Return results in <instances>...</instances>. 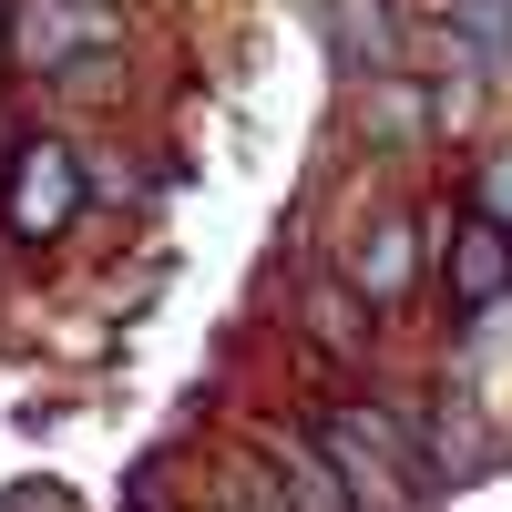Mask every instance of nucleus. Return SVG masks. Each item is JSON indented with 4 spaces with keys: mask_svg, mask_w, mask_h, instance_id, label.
I'll use <instances>...</instances> for the list:
<instances>
[{
    "mask_svg": "<svg viewBox=\"0 0 512 512\" xmlns=\"http://www.w3.org/2000/svg\"><path fill=\"white\" fill-rule=\"evenodd\" d=\"M328 52H338V72H390L400 11L390 0H328Z\"/></svg>",
    "mask_w": 512,
    "mask_h": 512,
    "instance_id": "0eeeda50",
    "label": "nucleus"
},
{
    "mask_svg": "<svg viewBox=\"0 0 512 512\" xmlns=\"http://www.w3.org/2000/svg\"><path fill=\"white\" fill-rule=\"evenodd\" d=\"M441 287H451V308L461 318H502L512 308V236L492 226V216H461L451 226V256H441Z\"/></svg>",
    "mask_w": 512,
    "mask_h": 512,
    "instance_id": "20e7f679",
    "label": "nucleus"
},
{
    "mask_svg": "<svg viewBox=\"0 0 512 512\" xmlns=\"http://www.w3.org/2000/svg\"><path fill=\"white\" fill-rule=\"evenodd\" d=\"M134 512H185V502L164 492V482H134Z\"/></svg>",
    "mask_w": 512,
    "mask_h": 512,
    "instance_id": "9d476101",
    "label": "nucleus"
},
{
    "mask_svg": "<svg viewBox=\"0 0 512 512\" xmlns=\"http://www.w3.org/2000/svg\"><path fill=\"white\" fill-rule=\"evenodd\" d=\"M318 451H328V472L338 492H349L359 512H420L431 502V441H420V420L410 410H379V400H349V410H328L318 420Z\"/></svg>",
    "mask_w": 512,
    "mask_h": 512,
    "instance_id": "f257e3e1",
    "label": "nucleus"
},
{
    "mask_svg": "<svg viewBox=\"0 0 512 512\" xmlns=\"http://www.w3.org/2000/svg\"><path fill=\"white\" fill-rule=\"evenodd\" d=\"M482 216H492V226L512 236V144L492 154V175H482Z\"/></svg>",
    "mask_w": 512,
    "mask_h": 512,
    "instance_id": "1a4fd4ad",
    "label": "nucleus"
},
{
    "mask_svg": "<svg viewBox=\"0 0 512 512\" xmlns=\"http://www.w3.org/2000/svg\"><path fill=\"white\" fill-rule=\"evenodd\" d=\"M11 62L52 82H93L123 62V11L113 0H21L11 11Z\"/></svg>",
    "mask_w": 512,
    "mask_h": 512,
    "instance_id": "f03ea898",
    "label": "nucleus"
},
{
    "mask_svg": "<svg viewBox=\"0 0 512 512\" xmlns=\"http://www.w3.org/2000/svg\"><path fill=\"white\" fill-rule=\"evenodd\" d=\"M256 461H267V482L287 492V512H359L349 492H338L318 431H256Z\"/></svg>",
    "mask_w": 512,
    "mask_h": 512,
    "instance_id": "423d86ee",
    "label": "nucleus"
},
{
    "mask_svg": "<svg viewBox=\"0 0 512 512\" xmlns=\"http://www.w3.org/2000/svg\"><path fill=\"white\" fill-rule=\"evenodd\" d=\"M82 216V164L62 144H31L11 164V236H62Z\"/></svg>",
    "mask_w": 512,
    "mask_h": 512,
    "instance_id": "39448f33",
    "label": "nucleus"
},
{
    "mask_svg": "<svg viewBox=\"0 0 512 512\" xmlns=\"http://www.w3.org/2000/svg\"><path fill=\"white\" fill-rule=\"evenodd\" d=\"M0 72H11V0H0Z\"/></svg>",
    "mask_w": 512,
    "mask_h": 512,
    "instance_id": "9b49d317",
    "label": "nucleus"
},
{
    "mask_svg": "<svg viewBox=\"0 0 512 512\" xmlns=\"http://www.w3.org/2000/svg\"><path fill=\"white\" fill-rule=\"evenodd\" d=\"M226 512H287V492L267 482V461H256V451L226 461Z\"/></svg>",
    "mask_w": 512,
    "mask_h": 512,
    "instance_id": "6e6552de",
    "label": "nucleus"
},
{
    "mask_svg": "<svg viewBox=\"0 0 512 512\" xmlns=\"http://www.w3.org/2000/svg\"><path fill=\"white\" fill-rule=\"evenodd\" d=\"M420 267H431V256H420V216L390 205V216L359 226V246H349V297H359V308H410Z\"/></svg>",
    "mask_w": 512,
    "mask_h": 512,
    "instance_id": "7ed1b4c3",
    "label": "nucleus"
}]
</instances>
